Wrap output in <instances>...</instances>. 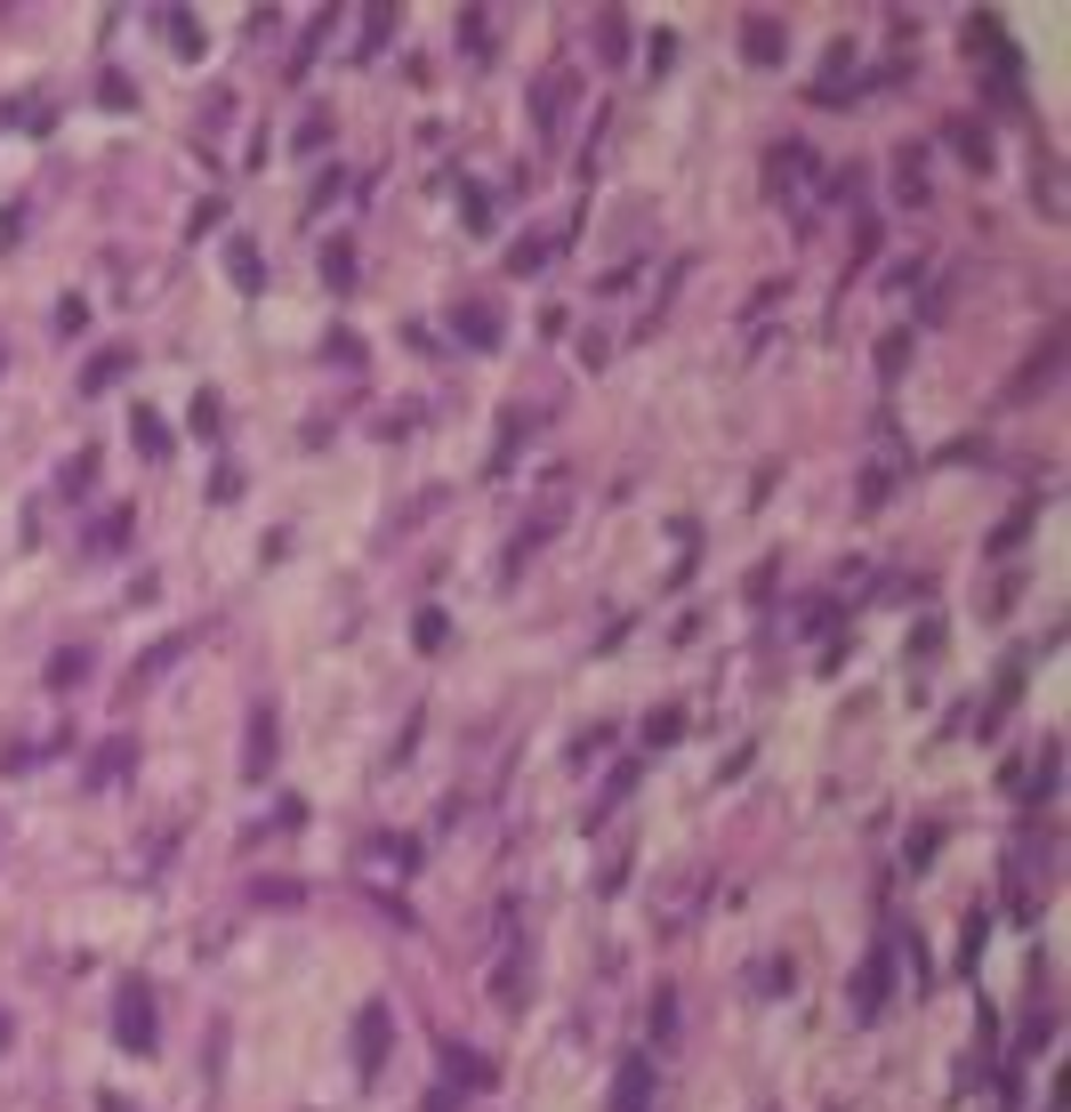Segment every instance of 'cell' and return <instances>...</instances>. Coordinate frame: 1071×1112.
<instances>
[{
    "label": "cell",
    "mask_w": 1071,
    "mask_h": 1112,
    "mask_svg": "<svg viewBox=\"0 0 1071 1112\" xmlns=\"http://www.w3.org/2000/svg\"><path fill=\"white\" fill-rule=\"evenodd\" d=\"M113 1032H121V1048H130V1056H154V992H146V983H121Z\"/></svg>",
    "instance_id": "1"
},
{
    "label": "cell",
    "mask_w": 1071,
    "mask_h": 1112,
    "mask_svg": "<svg viewBox=\"0 0 1071 1112\" xmlns=\"http://www.w3.org/2000/svg\"><path fill=\"white\" fill-rule=\"evenodd\" d=\"M355 1040H363V1048H355V1056H363V1073H379V1056H387V1007H370Z\"/></svg>",
    "instance_id": "4"
},
{
    "label": "cell",
    "mask_w": 1071,
    "mask_h": 1112,
    "mask_svg": "<svg viewBox=\"0 0 1071 1112\" xmlns=\"http://www.w3.org/2000/svg\"><path fill=\"white\" fill-rule=\"evenodd\" d=\"M540 258H548V234H532V242H516V258H508V266H516V275H532Z\"/></svg>",
    "instance_id": "7"
},
{
    "label": "cell",
    "mask_w": 1071,
    "mask_h": 1112,
    "mask_svg": "<svg viewBox=\"0 0 1071 1112\" xmlns=\"http://www.w3.org/2000/svg\"><path fill=\"white\" fill-rule=\"evenodd\" d=\"M451 323H460V331H467V347H491V339H500V315H491L484 299H467V306H460V315H451Z\"/></svg>",
    "instance_id": "3"
},
{
    "label": "cell",
    "mask_w": 1071,
    "mask_h": 1112,
    "mask_svg": "<svg viewBox=\"0 0 1071 1112\" xmlns=\"http://www.w3.org/2000/svg\"><path fill=\"white\" fill-rule=\"evenodd\" d=\"M645 1088H653V1064H645V1056H629L621 1088H612V1112H645Z\"/></svg>",
    "instance_id": "2"
},
{
    "label": "cell",
    "mask_w": 1071,
    "mask_h": 1112,
    "mask_svg": "<svg viewBox=\"0 0 1071 1112\" xmlns=\"http://www.w3.org/2000/svg\"><path fill=\"white\" fill-rule=\"evenodd\" d=\"M322 266H331V282H339V291L355 282V251H346V242H331V251H322Z\"/></svg>",
    "instance_id": "6"
},
{
    "label": "cell",
    "mask_w": 1071,
    "mask_h": 1112,
    "mask_svg": "<svg viewBox=\"0 0 1071 1112\" xmlns=\"http://www.w3.org/2000/svg\"><path fill=\"white\" fill-rule=\"evenodd\" d=\"M266 766H275V710L251 717V774H266Z\"/></svg>",
    "instance_id": "5"
},
{
    "label": "cell",
    "mask_w": 1071,
    "mask_h": 1112,
    "mask_svg": "<svg viewBox=\"0 0 1071 1112\" xmlns=\"http://www.w3.org/2000/svg\"><path fill=\"white\" fill-rule=\"evenodd\" d=\"M750 57H766V65H774V57H781V33L774 25H750Z\"/></svg>",
    "instance_id": "8"
}]
</instances>
